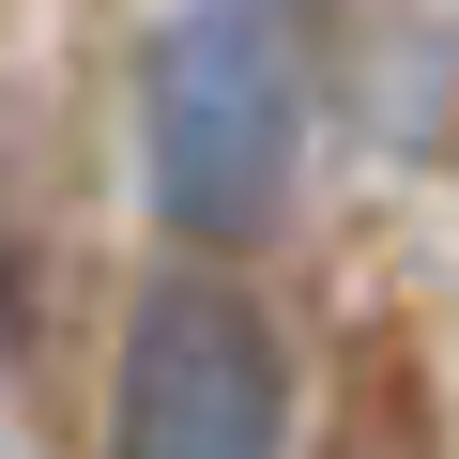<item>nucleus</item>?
Masks as SVG:
<instances>
[{
    "instance_id": "2",
    "label": "nucleus",
    "mask_w": 459,
    "mask_h": 459,
    "mask_svg": "<svg viewBox=\"0 0 459 459\" xmlns=\"http://www.w3.org/2000/svg\"><path fill=\"white\" fill-rule=\"evenodd\" d=\"M123 459H291V352L230 276H153L123 322Z\"/></svg>"
},
{
    "instance_id": "1",
    "label": "nucleus",
    "mask_w": 459,
    "mask_h": 459,
    "mask_svg": "<svg viewBox=\"0 0 459 459\" xmlns=\"http://www.w3.org/2000/svg\"><path fill=\"white\" fill-rule=\"evenodd\" d=\"M307 153V62L276 31V0H184L138 62V184L184 246H246L291 214Z\"/></svg>"
}]
</instances>
